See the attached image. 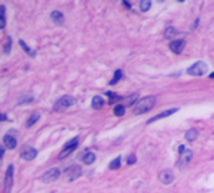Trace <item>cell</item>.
<instances>
[{
	"mask_svg": "<svg viewBox=\"0 0 214 193\" xmlns=\"http://www.w3.org/2000/svg\"><path fill=\"white\" fill-rule=\"evenodd\" d=\"M122 78H123V72L120 70V69H116V70H115V73H114V77H113V79L109 82V84H110V85H115L116 83H118V82H119Z\"/></svg>",
	"mask_w": 214,
	"mask_h": 193,
	"instance_id": "17",
	"label": "cell"
},
{
	"mask_svg": "<svg viewBox=\"0 0 214 193\" xmlns=\"http://www.w3.org/2000/svg\"><path fill=\"white\" fill-rule=\"evenodd\" d=\"M154 104H155V96H153V95L144 96V98L139 99L137 105L134 107V113H135V114H144V113H148L154 107Z\"/></svg>",
	"mask_w": 214,
	"mask_h": 193,
	"instance_id": "1",
	"label": "cell"
},
{
	"mask_svg": "<svg viewBox=\"0 0 214 193\" xmlns=\"http://www.w3.org/2000/svg\"><path fill=\"white\" fill-rule=\"evenodd\" d=\"M1 118H3V120H6V115H5V114H3V115H1Z\"/></svg>",
	"mask_w": 214,
	"mask_h": 193,
	"instance_id": "30",
	"label": "cell"
},
{
	"mask_svg": "<svg viewBox=\"0 0 214 193\" xmlns=\"http://www.w3.org/2000/svg\"><path fill=\"white\" fill-rule=\"evenodd\" d=\"M128 164H134L137 162V158H135V156H134V154H130L129 157H128Z\"/></svg>",
	"mask_w": 214,
	"mask_h": 193,
	"instance_id": "29",
	"label": "cell"
},
{
	"mask_svg": "<svg viewBox=\"0 0 214 193\" xmlns=\"http://www.w3.org/2000/svg\"><path fill=\"white\" fill-rule=\"evenodd\" d=\"M185 47V40L184 39H178V40H173L170 44H169V48H170V50L173 51L175 54H180L183 49H184Z\"/></svg>",
	"mask_w": 214,
	"mask_h": 193,
	"instance_id": "9",
	"label": "cell"
},
{
	"mask_svg": "<svg viewBox=\"0 0 214 193\" xmlns=\"http://www.w3.org/2000/svg\"><path fill=\"white\" fill-rule=\"evenodd\" d=\"M77 99L74 98L73 95H63L59 101L57 102V104L54 105V109L55 110H63L65 108H69V107L74 105Z\"/></svg>",
	"mask_w": 214,
	"mask_h": 193,
	"instance_id": "3",
	"label": "cell"
},
{
	"mask_svg": "<svg viewBox=\"0 0 214 193\" xmlns=\"http://www.w3.org/2000/svg\"><path fill=\"white\" fill-rule=\"evenodd\" d=\"M19 44H20V45L23 47V49L25 50V53H26V54L32 55V57H34V55H35V53H34V51H33L32 49H30L29 47L26 45V44H25V41H24V40H22V39H20V40H19Z\"/></svg>",
	"mask_w": 214,
	"mask_h": 193,
	"instance_id": "23",
	"label": "cell"
},
{
	"mask_svg": "<svg viewBox=\"0 0 214 193\" xmlns=\"http://www.w3.org/2000/svg\"><path fill=\"white\" fill-rule=\"evenodd\" d=\"M78 140H79V138H74V139H71L70 142H68L67 144H65L64 148H63V150H61L60 154H59V159H64V158H67L68 156H70V154L73 153L75 149H77Z\"/></svg>",
	"mask_w": 214,
	"mask_h": 193,
	"instance_id": "4",
	"label": "cell"
},
{
	"mask_svg": "<svg viewBox=\"0 0 214 193\" xmlns=\"http://www.w3.org/2000/svg\"><path fill=\"white\" fill-rule=\"evenodd\" d=\"M135 99H138V95L137 94H133L130 98H128V101H127V104L128 105H132L134 102H135Z\"/></svg>",
	"mask_w": 214,
	"mask_h": 193,
	"instance_id": "27",
	"label": "cell"
},
{
	"mask_svg": "<svg viewBox=\"0 0 214 193\" xmlns=\"http://www.w3.org/2000/svg\"><path fill=\"white\" fill-rule=\"evenodd\" d=\"M39 119H40V114H39V113H34V114H33L32 117H30L29 119H28V122H26V127L29 128V127L34 126V124H35Z\"/></svg>",
	"mask_w": 214,
	"mask_h": 193,
	"instance_id": "18",
	"label": "cell"
},
{
	"mask_svg": "<svg viewBox=\"0 0 214 193\" xmlns=\"http://www.w3.org/2000/svg\"><path fill=\"white\" fill-rule=\"evenodd\" d=\"M33 102V95H23L19 98L18 104H28V103H32Z\"/></svg>",
	"mask_w": 214,
	"mask_h": 193,
	"instance_id": "20",
	"label": "cell"
},
{
	"mask_svg": "<svg viewBox=\"0 0 214 193\" xmlns=\"http://www.w3.org/2000/svg\"><path fill=\"white\" fill-rule=\"evenodd\" d=\"M150 6H151L150 0H143V1L140 3V10L141 11H148V10L150 9Z\"/></svg>",
	"mask_w": 214,
	"mask_h": 193,
	"instance_id": "24",
	"label": "cell"
},
{
	"mask_svg": "<svg viewBox=\"0 0 214 193\" xmlns=\"http://www.w3.org/2000/svg\"><path fill=\"white\" fill-rule=\"evenodd\" d=\"M10 48H11V39H8V41H6V45L4 47V50H5L6 54H9Z\"/></svg>",
	"mask_w": 214,
	"mask_h": 193,
	"instance_id": "28",
	"label": "cell"
},
{
	"mask_svg": "<svg viewBox=\"0 0 214 193\" xmlns=\"http://www.w3.org/2000/svg\"><path fill=\"white\" fill-rule=\"evenodd\" d=\"M36 156H38V150L35 149V148L29 147V146L24 147L22 153H20V157H22L23 159H25V161H33Z\"/></svg>",
	"mask_w": 214,
	"mask_h": 193,
	"instance_id": "7",
	"label": "cell"
},
{
	"mask_svg": "<svg viewBox=\"0 0 214 193\" xmlns=\"http://www.w3.org/2000/svg\"><path fill=\"white\" fill-rule=\"evenodd\" d=\"M159 179L163 184H170L172 182L174 181V174L170 169H164L159 174Z\"/></svg>",
	"mask_w": 214,
	"mask_h": 193,
	"instance_id": "11",
	"label": "cell"
},
{
	"mask_svg": "<svg viewBox=\"0 0 214 193\" xmlns=\"http://www.w3.org/2000/svg\"><path fill=\"white\" fill-rule=\"evenodd\" d=\"M103 105H104V99L100 95H95L92 101V107L94 109H100Z\"/></svg>",
	"mask_w": 214,
	"mask_h": 193,
	"instance_id": "15",
	"label": "cell"
},
{
	"mask_svg": "<svg viewBox=\"0 0 214 193\" xmlns=\"http://www.w3.org/2000/svg\"><path fill=\"white\" fill-rule=\"evenodd\" d=\"M0 9H1V16H0L1 25H0V28H1V29H4V28H5V6L1 5V6H0Z\"/></svg>",
	"mask_w": 214,
	"mask_h": 193,
	"instance_id": "26",
	"label": "cell"
},
{
	"mask_svg": "<svg viewBox=\"0 0 214 193\" xmlns=\"http://www.w3.org/2000/svg\"><path fill=\"white\" fill-rule=\"evenodd\" d=\"M198 138V130L195 128H192L189 129L187 133H185V139L188 140V142H194V140Z\"/></svg>",
	"mask_w": 214,
	"mask_h": 193,
	"instance_id": "16",
	"label": "cell"
},
{
	"mask_svg": "<svg viewBox=\"0 0 214 193\" xmlns=\"http://www.w3.org/2000/svg\"><path fill=\"white\" fill-rule=\"evenodd\" d=\"M83 161H84L85 164H92L93 162L95 161V154L93 152H88L84 157H83Z\"/></svg>",
	"mask_w": 214,
	"mask_h": 193,
	"instance_id": "19",
	"label": "cell"
},
{
	"mask_svg": "<svg viewBox=\"0 0 214 193\" xmlns=\"http://www.w3.org/2000/svg\"><path fill=\"white\" fill-rule=\"evenodd\" d=\"M81 175V167L80 165H73L67 171V177L70 182L75 181L77 178H79Z\"/></svg>",
	"mask_w": 214,
	"mask_h": 193,
	"instance_id": "8",
	"label": "cell"
},
{
	"mask_svg": "<svg viewBox=\"0 0 214 193\" xmlns=\"http://www.w3.org/2000/svg\"><path fill=\"white\" fill-rule=\"evenodd\" d=\"M193 158V152L189 148H185L184 152L180 154V159H179V167H185Z\"/></svg>",
	"mask_w": 214,
	"mask_h": 193,
	"instance_id": "10",
	"label": "cell"
},
{
	"mask_svg": "<svg viewBox=\"0 0 214 193\" xmlns=\"http://www.w3.org/2000/svg\"><path fill=\"white\" fill-rule=\"evenodd\" d=\"M50 18L57 25H63L64 24V15L60 11H58V10H54V11L51 13Z\"/></svg>",
	"mask_w": 214,
	"mask_h": 193,
	"instance_id": "13",
	"label": "cell"
},
{
	"mask_svg": "<svg viewBox=\"0 0 214 193\" xmlns=\"http://www.w3.org/2000/svg\"><path fill=\"white\" fill-rule=\"evenodd\" d=\"M124 113H125V107L122 104L116 105L115 108H114V114L116 117H122V115H124Z\"/></svg>",
	"mask_w": 214,
	"mask_h": 193,
	"instance_id": "21",
	"label": "cell"
},
{
	"mask_svg": "<svg viewBox=\"0 0 214 193\" xmlns=\"http://www.w3.org/2000/svg\"><path fill=\"white\" fill-rule=\"evenodd\" d=\"M59 177H60V169H58V168H50V169H48L45 173L41 175V181L45 182V183H49V182L57 181Z\"/></svg>",
	"mask_w": 214,
	"mask_h": 193,
	"instance_id": "5",
	"label": "cell"
},
{
	"mask_svg": "<svg viewBox=\"0 0 214 193\" xmlns=\"http://www.w3.org/2000/svg\"><path fill=\"white\" fill-rule=\"evenodd\" d=\"M207 70H208V65L204 61H197L188 69V74L194 75V77H201V75H204L207 73Z\"/></svg>",
	"mask_w": 214,
	"mask_h": 193,
	"instance_id": "2",
	"label": "cell"
},
{
	"mask_svg": "<svg viewBox=\"0 0 214 193\" xmlns=\"http://www.w3.org/2000/svg\"><path fill=\"white\" fill-rule=\"evenodd\" d=\"M3 142H4V146L8 148V149H14L16 147V139L13 137V134H5L4 138H3Z\"/></svg>",
	"mask_w": 214,
	"mask_h": 193,
	"instance_id": "12",
	"label": "cell"
},
{
	"mask_svg": "<svg viewBox=\"0 0 214 193\" xmlns=\"http://www.w3.org/2000/svg\"><path fill=\"white\" fill-rule=\"evenodd\" d=\"M13 173H14V167L11 164L8 167V171H6L5 174V182H4V191L5 193H10L13 187Z\"/></svg>",
	"mask_w": 214,
	"mask_h": 193,
	"instance_id": "6",
	"label": "cell"
},
{
	"mask_svg": "<svg viewBox=\"0 0 214 193\" xmlns=\"http://www.w3.org/2000/svg\"><path fill=\"white\" fill-rule=\"evenodd\" d=\"M175 34H177V30H175V28H168L167 30H165V34L164 36L167 38V39H172Z\"/></svg>",
	"mask_w": 214,
	"mask_h": 193,
	"instance_id": "25",
	"label": "cell"
},
{
	"mask_svg": "<svg viewBox=\"0 0 214 193\" xmlns=\"http://www.w3.org/2000/svg\"><path fill=\"white\" fill-rule=\"evenodd\" d=\"M120 161H122V158H120V157H116L114 161L110 162L109 168H110V169H118V168L120 167V164H122V163H120Z\"/></svg>",
	"mask_w": 214,
	"mask_h": 193,
	"instance_id": "22",
	"label": "cell"
},
{
	"mask_svg": "<svg viewBox=\"0 0 214 193\" xmlns=\"http://www.w3.org/2000/svg\"><path fill=\"white\" fill-rule=\"evenodd\" d=\"M209 78H214V73H210V75H209Z\"/></svg>",
	"mask_w": 214,
	"mask_h": 193,
	"instance_id": "31",
	"label": "cell"
},
{
	"mask_svg": "<svg viewBox=\"0 0 214 193\" xmlns=\"http://www.w3.org/2000/svg\"><path fill=\"white\" fill-rule=\"evenodd\" d=\"M177 108H174V109H169V110H165V112H163V113H160V114H158V115H155V117H153L151 119H149L148 120V124H150V123H153V122H155V120H158V119H162V118H165V117H168V115H172V114H174L175 112H177Z\"/></svg>",
	"mask_w": 214,
	"mask_h": 193,
	"instance_id": "14",
	"label": "cell"
}]
</instances>
